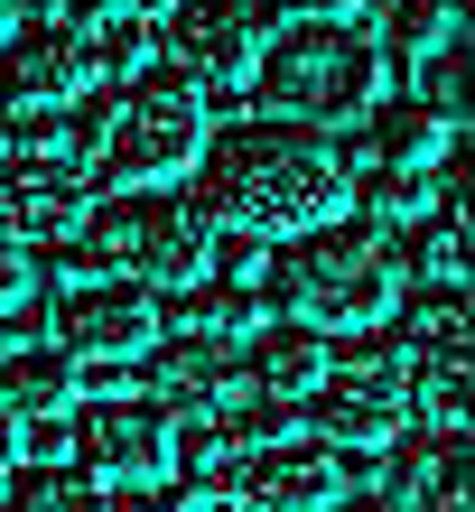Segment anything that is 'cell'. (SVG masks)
Returning <instances> with one entry per match:
<instances>
[{"instance_id": "83f0119b", "label": "cell", "mask_w": 475, "mask_h": 512, "mask_svg": "<svg viewBox=\"0 0 475 512\" xmlns=\"http://www.w3.org/2000/svg\"><path fill=\"white\" fill-rule=\"evenodd\" d=\"M19 289H28V252L10 243V233H0V317L19 308Z\"/></svg>"}, {"instance_id": "2e32d148", "label": "cell", "mask_w": 475, "mask_h": 512, "mask_svg": "<svg viewBox=\"0 0 475 512\" xmlns=\"http://www.w3.org/2000/svg\"><path fill=\"white\" fill-rule=\"evenodd\" d=\"M159 336H205V345H233V354H243L261 336V289H243V280H196V289H177V308H159Z\"/></svg>"}, {"instance_id": "7c38bea8", "label": "cell", "mask_w": 475, "mask_h": 512, "mask_svg": "<svg viewBox=\"0 0 475 512\" xmlns=\"http://www.w3.org/2000/svg\"><path fill=\"white\" fill-rule=\"evenodd\" d=\"M84 373L56 345H0V429H47V419H75Z\"/></svg>"}, {"instance_id": "7402d4cb", "label": "cell", "mask_w": 475, "mask_h": 512, "mask_svg": "<svg viewBox=\"0 0 475 512\" xmlns=\"http://www.w3.org/2000/svg\"><path fill=\"white\" fill-rule=\"evenodd\" d=\"M10 512H112V494L94 485L84 466H38V475H10Z\"/></svg>"}, {"instance_id": "4fadbf2b", "label": "cell", "mask_w": 475, "mask_h": 512, "mask_svg": "<svg viewBox=\"0 0 475 512\" xmlns=\"http://www.w3.org/2000/svg\"><path fill=\"white\" fill-rule=\"evenodd\" d=\"M336 494H345V466L326 457V447H271V457H252V475H243V503L252 512H336Z\"/></svg>"}, {"instance_id": "ba28073f", "label": "cell", "mask_w": 475, "mask_h": 512, "mask_svg": "<svg viewBox=\"0 0 475 512\" xmlns=\"http://www.w3.org/2000/svg\"><path fill=\"white\" fill-rule=\"evenodd\" d=\"M168 447H177V419L159 401H94V410L75 419L84 475H94V485H122V494L159 485V475H168Z\"/></svg>"}, {"instance_id": "5b68a950", "label": "cell", "mask_w": 475, "mask_h": 512, "mask_svg": "<svg viewBox=\"0 0 475 512\" xmlns=\"http://www.w3.org/2000/svg\"><path fill=\"white\" fill-rule=\"evenodd\" d=\"M196 159H205V94L177 84L168 66L131 75L122 94H112V122H103V168L122 177L131 196H150L168 177H187Z\"/></svg>"}, {"instance_id": "ffe728a7", "label": "cell", "mask_w": 475, "mask_h": 512, "mask_svg": "<svg viewBox=\"0 0 475 512\" xmlns=\"http://www.w3.org/2000/svg\"><path fill=\"white\" fill-rule=\"evenodd\" d=\"M401 289H466V215H429L401 252Z\"/></svg>"}, {"instance_id": "8992f818", "label": "cell", "mask_w": 475, "mask_h": 512, "mask_svg": "<svg viewBox=\"0 0 475 512\" xmlns=\"http://www.w3.org/2000/svg\"><path fill=\"white\" fill-rule=\"evenodd\" d=\"M261 47H271L261 0H177V10H168V75L196 84V94H233V84H252Z\"/></svg>"}, {"instance_id": "30bf717a", "label": "cell", "mask_w": 475, "mask_h": 512, "mask_svg": "<svg viewBox=\"0 0 475 512\" xmlns=\"http://www.w3.org/2000/svg\"><path fill=\"white\" fill-rule=\"evenodd\" d=\"M94 224V177L84 168H0V233L28 243H66Z\"/></svg>"}, {"instance_id": "44dd1931", "label": "cell", "mask_w": 475, "mask_h": 512, "mask_svg": "<svg viewBox=\"0 0 475 512\" xmlns=\"http://www.w3.org/2000/svg\"><path fill=\"white\" fill-rule=\"evenodd\" d=\"M401 354L410 364H438V354H466V289H420L401 317Z\"/></svg>"}, {"instance_id": "ac0fdd59", "label": "cell", "mask_w": 475, "mask_h": 512, "mask_svg": "<svg viewBox=\"0 0 475 512\" xmlns=\"http://www.w3.org/2000/svg\"><path fill=\"white\" fill-rule=\"evenodd\" d=\"M373 47L392 56V66H429L438 47H466V10H457V0H392Z\"/></svg>"}, {"instance_id": "9c48e42d", "label": "cell", "mask_w": 475, "mask_h": 512, "mask_svg": "<svg viewBox=\"0 0 475 512\" xmlns=\"http://www.w3.org/2000/svg\"><path fill=\"white\" fill-rule=\"evenodd\" d=\"M84 75H94V47H84V28L66 19H38V28H10L0 38V112H66L84 94Z\"/></svg>"}, {"instance_id": "277c9868", "label": "cell", "mask_w": 475, "mask_h": 512, "mask_svg": "<svg viewBox=\"0 0 475 512\" xmlns=\"http://www.w3.org/2000/svg\"><path fill=\"white\" fill-rule=\"evenodd\" d=\"M261 103L271 122H299V131H326V122H364L382 103V47L364 28H299L289 19L271 47H261Z\"/></svg>"}, {"instance_id": "4316f807", "label": "cell", "mask_w": 475, "mask_h": 512, "mask_svg": "<svg viewBox=\"0 0 475 512\" xmlns=\"http://www.w3.org/2000/svg\"><path fill=\"white\" fill-rule=\"evenodd\" d=\"M364 10H373V0H289V19H299V28H354Z\"/></svg>"}, {"instance_id": "1f68e13d", "label": "cell", "mask_w": 475, "mask_h": 512, "mask_svg": "<svg viewBox=\"0 0 475 512\" xmlns=\"http://www.w3.org/2000/svg\"><path fill=\"white\" fill-rule=\"evenodd\" d=\"M0 38H10V0H0Z\"/></svg>"}, {"instance_id": "484cf974", "label": "cell", "mask_w": 475, "mask_h": 512, "mask_svg": "<svg viewBox=\"0 0 475 512\" xmlns=\"http://www.w3.org/2000/svg\"><path fill=\"white\" fill-rule=\"evenodd\" d=\"M140 56H150V28H103L94 66H112V75H150V66H140Z\"/></svg>"}, {"instance_id": "d6986e66", "label": "cell", "mask_w": 475, "mask_h": 512, "mask_svg": "<svg viewBox=\"0 0 475 512\" xmlns=\"http://www.w3.org/2000/svg\"><path fill=\"white\" fill-rule=\"evenodd\" d=\"M168 466H187L205 503H243V475H252V457H243V447H233V438L215 429V419L177 438V447H168Z\"/></svg>"}, {"instance_id": "3957f363", "label": "cell", "mask_w": 475, "mask_h": 512, "mask_svg": "<svg viewBox=\"0 0 475 512\" xmlns=\"http://www.w3.org/2000/svg\"><path fill=\"white\" fill-rule=\"evenodd\" d=\"M215 243L224 224L205 215L196 196H112L94 205V224H84V261L75 280H131V289H196L205 270H215Z\"/></svg>"}, {"instance_id": "8fae6325", "label": "cell", "mask_w": 475, "mask_h": 512, "mask_svg": "<svg viewBox=\"0 0 475 512\" xmlns=\"http://www.w3.org/2000/svg\"><path fill=\"white\" fill-rule=\"evenodd\" d=\"M150 401L177 419H215V410H233V345H205V336H159L150 354Z\"/></svg>"}, {"instance_id": "603a6c76", "label": "cell", "mask_w": 475, "mask_h": 512, "mask_svg": "<svg viewBox=\"0 0 475 512\" xmlns=\"http://www.w3.org/2000/svg\"><path fill=\"white\" fill-rule=\"evenodd\" d=\"M410 75H420V112L457 131V122H466V47H438L429 66H410Z\"/></svg>"}, {"instance_id": "cb8c5ba5", "label": "cell", "mask_w": 475, "mask_h": 512, "mask_svg": "<svg viewBox=\"0 0 475 512\" xmlns=\"http://www.w3.org/2000/svg\"><path fill=\"white\" fill-rule=\"evenodd\" d=\"M429 177H373L364 168V224H382V233H392V224H410V215H429Z\"/></svg>"}, {"instance_id": "6da1fadb", "label": "cell", "mask_w": 475, "mask_h": 512, "mask_svg": "<svg viewBox=\"0 0 475 512\" xmlns=\"http://www.w3.org/2000/svg\"><path fill=\"white\" fill-rule=\"evenodd\" d=\"M205 215L252 233V243H299V233L336 224L345 205V159L326 131L299 122H233L224 140H205Z\"/></svg>"}, {"instance_id": "52a82bcc", "label": "cell", "mask_w": 475, "mask_h": 512, "mask_svg": "<svg viewBox=\"0 0 475 512\" xmlns=\"http://www.w3.org/2000/svg\"><path fill=\"white\" fill-rule=\"evenodd\" d=\"M159 345V298L131 289V280H66L56 298V354L84 373V364H140Z\"/></svg>"}, {"instance_id": "f546056e", "label": "cell", "mask_w": 475, "mask_h": 512, "mask_svg": "<svg viewBox=\"0 0 475 512\" xmlns=\"http://www.w3.org/2000/svg\"><path fill=\"white\" fill-rule=\"evenodd\" d=\"M10 466H19V447H10V429H0V494H10Z\"/></svg>"}, {"instance_id": "f1b7e54d", "label": "cell", "mask_w": 475, "mask_h": 512, "mask_svg": "<svg viewBox=\"0 0 475 512\" xmlns=\"http://www.w3.org/2000/svg\"><path fill=\"white\" fill-rule=\"evenodd\" d=\"M336 512H401V503H382V494H336Z\"/></svg>"}, {"instance_id": "e0dca14e", "label": "cell", "mask_w": 475, "mask_h": 512, "mask_svg": "<svg viewBox=\"0 0 475 512\" xmlns=\"http://www.w3.org/2000/svg\"><path fill=\"white\" fill-rule=\"evenodd\" d=\"M364 122H373V131H364V159H373V177H429L438 159H448V140H457L448 122H429L420 103H373Z\"/></svg>"}, {"instance_id": "d4e9b609", "label": "cell", "mask_w": 475, "mask_h": 512, "mask_svg": "<svg viewBox=\"0 0 475 512\" xmlns=\"http://www.w3.org/2000/svg\"><path fill=\"white\" fill-rule=\"evenodd\" d=\"M177 0H75V28H150Z\"/></svg>"}, {"instance_id": "5bb4252c", "label": "cell", "mask_w": 475, "mask_h": 512, "mask_svg": "<svg viewBox=\"0 0 475 512\" xmlns=\"http://www.w3.org/2000/svg\"><path fill=\"white\" fill-rule=\"evenodd\" d=\"M308 429H317V447L336 457V447H392L401 438V401H382V391H364V382H336L326 373L317 391H308Z\"/></svg>"}, {"instance_id": "4dcf8cb0", "label": "cell", "mask_w": 475, "mask_h": 512, "mask_svg": "<svg viewBox=\"0 0 475 512\" xmlns=\"http://www.w3.org/2000/svg\"><path fill=\"white\" fill-rule=\"evenodd\" d=\"M196 512H252V503H196Z\"/></svg>"}, {"instance_id": "7a4b0ae2", "label": "cell", "mask_w": 475, "mask_h": 512, "mask_svg": "<svg viewBox=\"0 0 475 512\" xmlns=\"http://www.w3.org/2000/svg\"><path fill=\"white\" fill-rule=\"evenodd\" d=\"M261 298L308 336H373L401 308V243L382 224H317L261 261Z\"/></svg>"}, {"instance_id": "9a60e30c", "label": "cell", "mask_w": 475, "mask_h": 512, "mask_svg": "<svg viewBox=\"0 0 475 512\" xmlns=\"http://www.w3.org/2000/svg\"><path fill=\"white\" fill-rule=\"evenodd\" d=\"M243 364H252V401L308 410V391L326 382V336H308V326H261L243 345Z\"/></svg>"}]
</instances>
